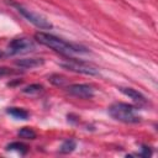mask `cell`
<instances>
[{"instance_id": "6da1fadb", "label": "cell", "mask_w": 158, "mask_h": 158, "mask_svg": "<svg viewBox=\"0 0 158 158\" xmlns=\"http://www.w3.org/2000/svg\"><path fill=\"white\" fill-rule=\"evenodd\" d=\"M35 38L38 43L53 49L54 52L67 57V58H74L75 56H81V54H88L89 51L79 44L67 42L57 36H53L47 32H37L35 35Z\"/></svg>"}, {"instance_id": "7a4b0ae2", "label": "cell", "mask_w": 158, "mask_h": 158, "mask_svg": "<svg viewBox=\"0 0 158 158\" xmlns=\"http://www.w3.org/2000/svg\"><path fill=\"white\" fill-rule=\"evenodd\" d=\"M109 114L112 118L125 123H137L141 121L138 110L126 102H114L109 107Z\"/></svg>"}, {"instance_id": "3957f363", "label": "cell", "mask_w": 158, "mask_h": 158, "mask_svg": "<svg viewBox=\"0 0 158 158\" xmlns=\"http://www.w3.org/2000/svg\"><path fill=\"white\" fill-rule=\"evenodd\" d=\"M7 4L11 5L14 9H16V11H17L20 15H22L28 22H31V23L35 25L36 27H38V28H41V30H51V28L53 27L52 23H51L43 15H41V14H38V12H35V11L27 9L26 6L19 4V2H15V1H7Z\"/></svg>"}, {"instance_id": "277c9868", "label": "cell", "mask_w": 158, "mask_h": 158, "mask_svg": "<svg viewBox=\"0 0 158 158\" xmlns=\"http://www.w3.org/2000/svg\"><path fill=\"white\" fill-rule=\"evenodd\" d=\"M36 48L32 40L27 37H17L9 42L6 47V54L7 56H16V54H25L30 53Z\"/></svg>"}, {"instance_id": "5b68a950", "label": "cell", "mask_w": 158, "mask_h": 158, "mask_svg": "<svg viewBox=\"0 0 158 158\" xmlns=\"http://www.w3.org/2000/svg\"><path fill=\"white\" fill-rule=\"evenodd\" d=\"M60 65L68 70L80 73V74H86V75H98L99 74V69H96L95 67H93L80 59H77V58H67L64 62L60 63Z\"/></svg>"}, {"instance_id": "8992f818", "label": "cell", "mask_w": 158, "mask_h": 158, "mask_svg": "<svg viewBox=\"0 0 158 158\" xmlns=\"http://www.w3.org/2000/svg\"><path fill=\"white\" fill-rule=\"evenodd\" d=\"M67 91L70 95L80 99H91L95 95L94 88L89 84H72L67 86Z\"/></svg>"}, {"instance_id": "52a82bcc", "label": "cell", "mask_w": 158, "mask_h": 158, "mask_svg": "<svg viewBox=\"0 0 158 158\" xmlns=\"http://www.w3.org/2000/svg\"><path fill=\"white\" fill-rule=\"evenodd\" d=\"M120 91H121L122 94H125L126 96H128L130 99H132V100H133L135 102H137L138 105H143V104L147 102L146 98H144L139 91H137V90H135V89H132V88H120Z\"/></svg>"}, {"instance_id": "ba28073f", "label": "cell", "mask_w": 158, "mask_h": 158, "mask_svg": "<svg viewBox=\"0 0 158 158\" xmlns=\"http://www.w3.org/2000/svg\"><path fill=\"white\" fill-rule=\"evenodd\" d=\"M43 63L44 60L42 58H23V59L16 60V65L25 69H33V68L41 67Z\"/></svg>"}, {"instance_id": "9c48e42d", "label": "cell", "mask_w": 158, "mask_h": 158, "mask_svg": "<svg viewBox=\"0 0 158 158\" xmlns=\"http://www.w3.org/2000/svg\"><path fill=\"white\" fill-rule=\"evenodd\" d=\"M6 112L9 115H11L14 118H17V120H27L28 116H30L28 111H26L22 107H9L6 110Z\"/></svg>"}, {"instance_id": "30bf717a", "label": "cell", "mask_w": 158, "mask_h": 158, "mask_svg": "<svg viewBox=\"0 0 158 158\" xmlns=\"http://www.w3.org/2000/svg\"><path fill=\"white\" fill-rule=\"evenodd\" d=\"M6 149L7 151H16V152H19L21 154H25L27 152L28 147L22 142H11V143H9L6 146Z\"/></svg>"}, {"instance_id": "8fae6325", "label": "cell", "mask_w": 158, "mask_h": 158, "mask_svg": "<svg viewBox=\"0 0 158 158\" xmlns=\"http://www.w3.org/2000/svg\"><path fill=\"white\" fill-rule=\"evenodd\" d=\"M17 136L21 137V138H23V139H35L37 135H36V132L32 128H30V127H22L17 132Z\"/></svg>"}, {"instance_id": "7c38bea8", "label": "cell", "mask_w": 158, "mask_h": 158, "mask_svg": "<svg viewBox=\"0 0 158 158\" xmlns=\"http://www.w3.org/2000/svg\"><path fill=\"white\" fill-rule=\"evenodd\" d=\"M75 147H77V142H75L74 139L69 138V139H65V141L62 143V146H60V152H62V153H70V152L74 151Z\"/></svg>"}, {"instance_id": "4fadbf2b", "label": "cell", "mask_w": 158, "mask_h": 158, "mask_svg": "<svg viewBox=\"0 0 158 158\" xmlns=\"http://www.w3.org/2000/svg\"><path fill=\"white\" fill-rule=\"evenodd\" d=\"M42 90H43V86H42L41 84H31V85L26 86L22 91H23L25 94H30V95H32V94H40Z\"/></svg>"}, {"instance_id": "5bb4252c", "label": "cell", "mask_w": 158, "mask_h": 158, "mask_svg": "<svg viewBox=\"0 0 158 158\" xmlns=\"http://www.w3.org/2000/svg\"><path fill=\"white\" fill-rule=\"evenodd\" d=\"M48 80H49L52 84L57 85V86H62V85H64V83L67 81V79H65L63 75H59V74H53V75H51V77L48 78Z\"/></svg>"}, {"instance_id": "9a60e30c", "label": "cell", "mask_w": 158, "mask_h": 158, "mask_svg": "<svg viewBox=\"0 0 158 158\" xmlns=\"http://www.w3.org/2000/svg\"><path fill=\"white\" fill-rule=\"evenodd\" d=\"M10 74H15V72L11 70L10 68H0V77H5V75H10Z\"/></svg>"}, {"instance_id": "2e32d148", "label": "cell", "mask_w": 158, "mask_h": 158, "mask_svg": "<svg viewBox=\"0 0 158 158\" xmlns=\"http://www.w3.org/2000/svg\"><path fill=\"white\" fill-rule=\"evenodd\" d=\"M138 156H141V157H149V156H151V149H149V147H142V152L138 153Z\"/></svg>"}, {"instance_id": "e0dca14e", "label": "cell", "mask_w": 158, "mask_h": 158, "mask_svg": "<svg viewBox=\"0 0 158 158\" xmlns=\"http://www.w3.org/2000/svg\"><path fill=\"white\" fill-rule=\"evenodd\" d=\"M1 56H2V53H1V52H0V57H1Z\"/></svg>"}]
</instances>
